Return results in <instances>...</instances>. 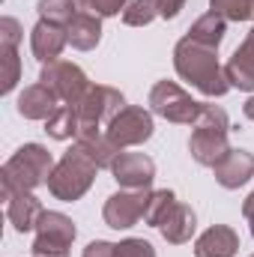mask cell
I'll list each match as a JSON object with an SVG mask.
<instances>
[{"label":"cell","instance_id":"6da1fadb","mask_svg":"<svg viewBox=\"0 0 254 257\" xmlns=\"http://www.w3.org/2000/svg\"><path fill=\"white\" fill-rule=\"evenodd\" d=\"M174 69L183 81H189L194 90H200L209 99H218L230 90L227 72L218 63V48L200 45L191 36H183L174 48Z\"/></svg>","mask_w":254,"mask_h":257},{"label":"cell","instance_id":"7a4b0ae2","mask_svg":"<svg viewBox=\"0 0 254 257\" xmlns=\"http://www.w3.org/2000/svg\"><path fill=\"white\" fill-rule=\"evenodd\" d=\"M54 156L42 144H24L18 147L0 168V183H3V197L12 192H33L48 183L54 171Z\"/></svg>","mask_w":254,"mask_h":257},{"label":"cell","instance_id":"3957f363","mask_svg":"<svg viewBox=\"0 0 254 257\" xmlns=\"http://www.w3.org/2000/svg\"><path fill=\"white\" fill-rule=\"evenodd\" d=\"M227 132H230L227 111L218 108V105L200 102V114H197V120H194V132H191V138H189L191 159H194L197 165H203V168H215V165L230 153Z\"/></svg>","mask_w":254,"mask_h":257},{"label":"cell","instance_id":"277c9868","mask_svg":"<svg viewBox=\"0 0 254 257\" xmlns=\"http://www.w3.org/2000/svg\"><path fill=\"white\" fill-rule=\"evenodd\" d=\"M96 171H99V165L87 156V150L84 147H72V150H66L63 159L54 165V171H51V177H48V192L51 197H57V200H63V203H75V200H81L84 194L90 192V186L96 183Z\"/></svg>","mask_w":254,"mask_h":257},{"label":"cell","instance_id":"5b68a950","mask_svg":"<svg viewBox=\"0 0 254 257\" xmlns=\"http://www.w3.org/2000/svg\"><path fill=\"white\" fill-rule=\"evenodd\" d=\"M78 227L75 221L57 212V209H45L39 224H36V239L30 245L33 257H69V245L75 242Z\"/></svg>","mask_w":254,"mask_h":257},{"label":"cell","instance_id":"8992f818","mask_svg":"<svg viewBox=\"0 0 254 257\" xmlns=\"http://www.w3.org/2000/svg\"><path fill=\"white\" fill-rule=\"evenodd\" d=\"M75 108H78V117H81V132H102V126H108L126 108V99H123V93L117 87L93 84L87 90V96Z\"/></svg>","mask_w":254,"mask_h":257},{"label":"cell","instance_id":"52a82bcc","mask_svg":"<svg viewBox=\"0 0 254 257\" xmlns=\"http://www.w3.org/2000/svg\"><path fill=\"white\" fill-rule=\"evenodd\" d=\"M150 111L159 114V117L168 120V123L194 126V120H197V114H200V102H194L177 81H159V84L150 90Z\"/></svg>","mask_w":254,"mask_h":257},{"label":"cell","instance_id":"ba28073f","mask_svg":"<svg viewBox=\"0 0 254 257\" xmlns=\"http://www.w3.org/2000/svg\"><path fill=\"white\" fill-rule=\"evenodd\" d=\"M39 84H45L60 99V105H78L87 96V90L93 87L90 78H87V72L81 66L69 63V60H51V63H45L42 72H39Z\"/></svg>","mask_w":254,"mask_h":257},{"label":"cell","instance_id":"9c48e42d","mask_svg":"<svg viewBox=\"0 0 254 257\" xmlns=\"http://www.w3.org/2000/svg\"><path fill=\"white\" fill-rule=\"evenodd\" d=\"M153 111H147V108H141V105H126L111 123L105 128V135L120 147V150H126V147H141L144 141H150L153 138Z\"/></svg>","mask_w":254,"mask_h":257},{"label":"cell","instance_id":"30bf717a","mask_svg":"<svg viewBox=\"0 0 254 257\" xmlns=\"http://www.w3.org/2000/svg\"><path fill=\"white\" fill-rule=\"evenodd\" d=\"M147 200H150V189H120L105 200L102 218L114 230H129L144 218Z\"/></svg>","mask_w":254,"mask_h":257},{"label":"cell","instance_id":"8fae6325","mask_svg":"<svg viewBox=\"0 0 254 257\" xmlns=\"http://www.w3.org/2000/svg\"><path fill=\"white\" fill-rule=\"evenodd\" d=\"M111 174L123 189H150L156 180V162L147 153H120Z\"/></svg>","mask_w":254,"mask_h":257},{"label":"cell","instance_id":"7c38bea8","mask_svg":"<svg viewBox=\"0 0 254 257\" xmlns=\"http://www.w3.org/2000/svg\"><path fill=\"white\" fill-rule=\"evenodd\" d=\"M69 45V33H66L63 24H51V21H36V27L30 30V51L39 63H51V60H60L63 48Z\"/></svg>","mask_w":254,"mask_h":257},{"label":"cell","instance_id":"4fadbf2b","mask_svg":"<svg viewBox=\"0 0 254 257\" xmlns=\"http://www.w3.org/2000/svg\"><path fill=\"white\" fill-rule=\"evenodd\" d=\"M6 200V218L9 224L18 230V233H30L36 230L39 218H42V200L36 197L33 192H12L3 197Z\"/></svg>","mask_w":254,"mask_h":257},{"label":"cell","instance_id":"5bb4252c","mask_svg":"<svg viewBox=\"0 0 254 257\" xmlns=\"http://www.w3.org/2000/svg\"><path fill=\"white\" fill-rule=\"evenodd\" d=\"M215 183L221 189H239L254 177V153L248 150H230L215 168Z\"/></svg>","mask_w":254,"mask_h":257},{"label":"cell","instance_id":"9a60e30c","mask_svg":"<svg viewBox=\"0 0 254 257\" xmlns=\"http://www.w3.org/2000/svg\"><path fill=\"white\" fill-rule=\"evenodd\" d=\"M224 72H227L230 87L245 90V93L254 90V27L245 33L242 45H239V48L230 54V60L224 63Z\"/></svg>","mask_w":254,"mask_h":257},{"label":"cell","instance_id":"2e32d148","mask_svg":"<svg viewBox=\"0 0 254 257\" xmlns=\"http://www.w3.org/2000/svg\"><path fill=\"white\" fill-rule=\"evenodd\" d=\"M239 233L227 224H212L194 242V257H236Z\"/></svg>","mask_w":254,"mask_h":257},{"label":"cell","instance_id":"e0dca14e","mask_svg":"<svg viewBox=\"0 0 254 257\" xmlns=\"http://www.w3.org/2000/svg\"><path fill=\"white\" fill-rule=\"evenodd\" d=\"M194 230H197L194 209H191L189 203H180V200L168 209V215H165L162 224H159V233H162L165 242H171V245H183V242H189L191 236H194Z\"/></svg>","mask_w":254,"mask_h":257},{"label":"cell","instance_id":"ac0fdd59","mask_svg":"<svg viewBox=\"0 0 254 257\" xmlns=\"http://www.w3.org/2000/svg\"><path fill=\"white\" fill-rule=\"evenodd\" d=\"M15 108H18V114H21L24 120H48V117L60 108V99H57L45 84H30V87L21 90Z\"/></svg>","mask_w":254,"mask_h":257},{"label":"cell","instance_id":"d6986e66","mask_svg":"<svg viewBox=\"0 0 254 257\" xmlns=\"http://www.w3.org/2000/svg\"><path fill=\"white\" fill-rule=\"evenodd\" d=\"M66 33H69V45L78 48V51H93L102 39V18L81 9L69 24H66Z\"/></svg>","mask_w":254,"mask_h":257},{"label":"cell","instance_id":"ffe728a7","mask_svg":"<svg viewBox=\"0 0 254 257\" xmlns=\"http://www.w3.org/2000/svg\"><path fill=\"white\" fill-rule=\"evenodd\" d=\"M75 144L87 150V156L99 165V171H102V168H108V171H111V165H114V162H117V156L123 153V150H120V147L105 135V132H81V135L75 138Z\"/></svg>","mask_w":254,"mask_h":257},{"label":"cell","instance_id":"44dd1931","mask_svg":"<svg viewBox=\"0 0 254 257\" xmlns=\"http://www.w3.org/2000/svg\"><path fill=\"white\" fill-rule=\"evenodd\" d=\"M224 33H227V21L218 15V12H206V15H200L194 24L189 27V33L194 42H200V45H212V48H218L221 45V39H224Z\"/></svg>","mask_w":254,"mask_h":257},{"label":"cell","instance_id":"7402d4cb","mask_svg":"<svg viewBox=\"0 0 254 257\" xmlns=\"http://www.w3.org/2000/svg\"><path fill=\"white\" fill-rule=\"evenodd\" d=\"M45 132L54 138V141H69V138H78L81 132V117H78V108L75 105H60L48 120H45Z\"/></svg>","mask_w":254,"mask_h":257},{"label":"cell","instance_id":"603a6c76","mask_svg":"<svg viewBox=\"0 0 254 257\" xmlns=\"http://www.w3.org/2000/svg\"><path fill=\"white\" fill-rule=\"evenodd\" d=\"M36 12L42 21H51V24H69L78 12H81V3L75 0H39L36 3Z\"/></svg>","mask_w":254,"mask_h":257},{"label":"cell","instance_id":"cb8c5ba5","mask_svg":"<svg viewBox=\"0 0 254 257\" xmlns=\"http://www.w3.org/2000/svg\"><path fill=\"white\" fill-rule=\"evenodd\" d=\"M0 93L9 96L15 90V84L21 81V60H18V48L0 45Z\"/></svg>","mask_w":254,"mask_h":257},{"label":"cell","instance_id":"d4e9b609","mask_svg":"<svg viewBox=\"0 0 254 257\" xmlns=\"http://www.w3.org/2000/svg\"><path fill=\"white\" fill-rule=\"evenodd\" d=\"M177 203V194L171 189H159V192H150V200H147V209H144V221L150 227H159L162 218L168 215V209Z\"/></svg>","mask_w":254,"mask_h":257},{"label":"cell","instance_id":"484cf974","mask_svg":"<svg viewBox=\"0 0 254 257\" xmlns=\"http://www.w3.org/2000/svg\"><path fill=\"white\" fill-rule=\"evenodd\" d=\"M209 9L224 21H254V0H209Z\"/></svg>","mask_w":254,"mask_h":257},{"label":"cell","instance_id":"4316f807","mask_svg":"<svg viewBox=\"0 0 254 257\" xmlns=\"http://www.w3.org/2000/svg\"><path fill=\"white\" fill-rule=\"evenodd\" d=\"M156 15H159L156 0H129V6L123 9V24L126 27H147Z\"/></svg>","mask_w":254,"mask_h":257},{"label":"cell","instance_id":"83f0119b","mask_svg":"<svg viewBox=\"0 0 254 257\" xmlns=\"http://www.w3.org/2000/svg\"><path fill=\"white\" fill-rule=\"evenodd\" d=\"M114 257H156V248H153V242H147L141 236H129L123 242H117Z\"/></svg>","mask_w":254,"mask_h":257},{"label":"cell","instance_id":"f1b7e54d","mask_svg":"<svg viewBox=\"0 0 254 257\" xmlns=\"http://www.w3.org/2000/svg\"><path fill=\"white\" fill-rule=\"evenodd\" d=\"M129 6V0H81V9L99 15V18H114Z\"/></svg>","mask_w":254,"mask_h":257},{"label":"cell","instance_id":"f546056e","mask_svg":"<svg viewBox=\"0 0 254 257\" xmlns=\"http://www.w3.org/2000/svg\"><path fill=\"white\" fill-rule=\"evenodd\" d=\"M24 39V30L21 24L12 18V15H3L0 18V45H9V48H18V42Z\"/></svg>","mask_w":254,"mask_h":257},{"label":"cell","instance_id":"4dcf8cb0","mask_svg":"<svg viewBox=\"0 0 254 257\" xmlns=\"http://www.w3.org/2000/svg\"><path fill=\"white\" fill-rule=\"evenodd\" d=\"M114 242H105V239H93L87 248H84V254L81 257H114Z\"/></svg>","mask_w":254,"mask_h":257},{"label":"cell","instance_id":"1f68e13d","mask_svg":"<svg viewBox=\"0 0 254 257\" xmlns=\"http://www.w3.org/2000/svg\"><path fill=\"white\" fill-rule=\"evenodd\" d=\"M156 6H159V15L162 18H177L183 12L186 0H156Z\"/></svg>","mask_w":254,"mask_h":257},{"label":"cell","instance_id":"d6a6232c","mask_svg":"<svg viewBox=\"0 0 254 257\" xmlns=\"http://www.w3.org/2000/svg\"><path fill=\"white\" fill-rule=\"evenodd\" d=\"M242 215L248 218V221H254V192L245 197V203H242Z\"/></svg>","mask_w":254,"mask_h":257},{"label":"cell","instance_id":"836d02e7","mask_svg":"<svg viewBox=\"0 0 254 257\" xmlns=\"http://www.w3.org/2000/svg\"><path fill=\"white\" fill-rule=\"evenodd\" d=\"M242 114H245V117L254 123V96H248V99H245V105H242Z\"/></svg>","mask_w":254,"mask_h":257},{"label":"cell","instance_id":"e575fe53","mask_svg":"<svg viewBox=\"0 0 254 257\" xmlns=\"http://www.w3.org/2000/svg\"><path fill=\"white\" fill-rule=\"evenodd\" d=\"M251 236H254V221H251Z\"/></svg>","mask_w":254,"mask_h":257},{"label":"cell","instance_id":"d590c367","mask_svg":"<svg viewBox=\"0 0 254 257\" xmlns=\"http://www.w3.org/2000/svg\"><path fill=\"white\" fill-rule=\"evenodd\" d=\"M75 3H81V0H75Z\"/></svg>","mask_w":254,"mask_h":257},{"label":"cell","instance_id":"8d00e7d4","mask_svg":"<svg viewBox=\"0 0 254 257\" xmlns=\"http://www.w3.org/2000/svg\"><path fill=\"white\" fill-rule=\"evenodd\" d=\"M248 257H254V254H248Z\"/></svg>","mask_w":254,"mask_h":257}]
</instances>
